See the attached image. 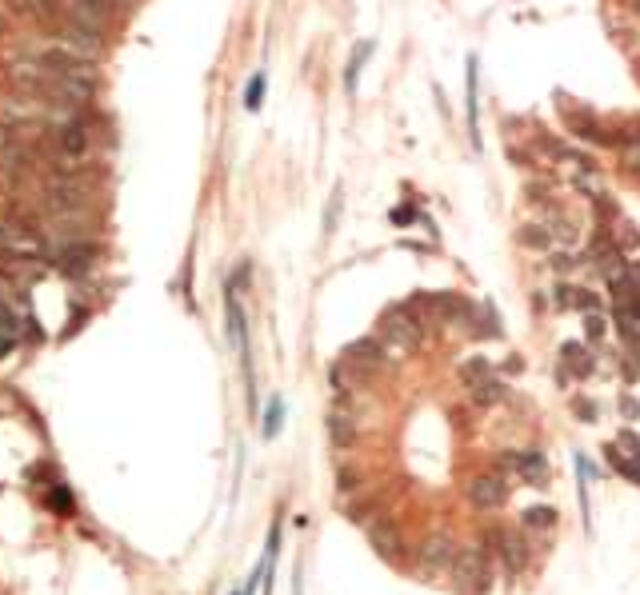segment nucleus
<instances>
[{
    "mask_svg": "<svg viewBox=\"0 0 640 595\" xmlns=\"http://www.w3.org/2000/svg\"><path fill=\"white\" fill-rule=\"evenodd\" d=\"M421 340H424V324L416 320L408 308H392V312L380 320V348H384V356L405 360V356H413V352L421 348Z\"/></svg>",
    "mask_w": 640,
    "mask_h": 595,
    "instance_id": "nucleus-1",
    "label": "nucleus"
},
{
    "mask_svg": "<svg viewBox=\"0 0 640 595\" xmlns=\"http://www.w3.org/2000/svg\"><path fill=\"white\" fill-rule=\"evenodd\" d=\"M53 40L61 48H68V53L84 56V60H100V56H105V32L84 29V24H73V21H64V16H56V21H53Z\"/></svg>",
    "mask_w": 640,
    "mask_h": 595,
    "instance_id": "nucleus-2",
    "label": "nucleus"
},
{
    "mask_svg": "<svg viewBox=\"0 0 640 595\" xmlns=\"http://www.w3.org/2000/svg\"><path fill=\"white\" fill-rule=\"evenodd\" d=\"M448 572L460 591H473V595L489 591V556H484L481 548H457Z\"/></svg>",
    "mask_w": 640,
    "mask_h": 595,
    "instance_id": "nucleus-3",
    "label": "nucleus"
},
{
    "mask_svg": "<svg viewBox=\"0 0 640 595\" xmlns=\"http://www.w3.org/2000/svg\"><path fill=\"white\" fill-rule=\"evenodd\" d=\"M4 76L16 92H24V97H45V89H48V68L40 56L13 60V64L4 68Z\"/></svg>",
    "mask_w": 640,
    "mask_h": 595,
    "instance_id": "nucleus-4",
    "label": "nucleus"
},
{
    "mask_svg": "<svg viewBox=\"0 0 640 595\" xmlns=\"http://www.w3.org/2000/svg\"><path fill=\"white\" fill-rule=\"evenodd\" d=\"M500 472H512V476H520L533 488L549 484V460L541 452H505L500 455Z\"/></svg>",
    "mask_w": 640,
    "mask_h": 595,
    "instance_id": "nucleus-5",
    "label": "nucleus"
},
{
    "mask_svg": "<svg viewBox=\"0 0 640 595\" xmlns=\"http://www.w3.org/2000/svg\"><path fill=\"white\" fill-rule=\"evenodd\" d=\"M452 556H457V543L445 531H432L429 540H421V548H416V564L424 567V572H448Z\"/></svg>",
    "mask_w": 640,
    "mask_h": 595,
    "instance_id": "nucleus-6",
    "label": "nucleus"
},
{
    "mask_svg": "<svg viewBox=\"0 0 640 595\" xmlns=\"http://www.w3.org/2000/svg\"><path fill=\"white\" fill-rule=\"evenodd\" d=\"M489 543H492V551L505 559V572H508V575H516V572H525V567H528V543L520 540V536L492 528V531H489Z\"/></svg>",
    "mask_w": 640,
    "mask_h": 595,
    "instance_id": "nucleus-7",
    "label": "nucleus"
},
{
    "mask_svg": "<svg viewBox=\"0 0 640 595\" xmlns=\"http://www.w3.org/2000/svg\"><path fill=\"white\" fill-rule=\"evenodd\" d=\"M468 499H473V507H481V512L505 507V499H508L505 476H476L473 484H468Z\"/></svg>",
    "mask_w": 640,
    "mask_h": 595,
    "instance_id": "nucleus-8",
    "label": "nucleus"
},
{
    "mask_svg": "<svg viewBox=\"0 0 640 595\" xmlns=\"http://www.w3.org/2000/svg\"><path fill=\"white\" fill-rule=\"evenodd\" d=\"M97 264V248L89 244V240H76V244H61L56 248V268L64 276H84Z\"/></svg>",
    "mask_w": 640,
    "mask_h": 595,
    "instance_id": "nucleus-9",
    "label": "nucleus"
},
{
    "mask_svg": "<svg viewBox=\"0 0 640 595\" xmlns=\"http://www.w3.org/2000/svg\"><path fill=\"white\" fill-rule=\"evenodd\" d=\"M0 248L13 256H40L45 252V244H40V236L32 228H13V224H0Z\"/></svg>",
    "mask_w": 640,
    "mask_h": 595,
    "instance_id": "nucleus-10",
    "label": "nucleus"
},
{
    "mask_svg": "<svg viewBox=\"0 0 640 595\" xmlns=\"http://www.w3.org/2000/svg\"><path fill=\"white\" fill-rule=\"evenodd\" d=\"M369 543L377 548V556L392 559V564L405 556V540H400L397 523H388V520H377V523H372V528H369Z\"/></svg>",
    "mask_w": 640,
    "mask_h": 595,
    "instance_id": "nucleus-11",
    "label": "nucleus"
},
{
    "mask_svg": "<svg viewBox=\"0 0 640 595\" xmlns=\"http://www.w3.org/2000/svg\"><path fill=\"white\" fill-rule=\"evenodd\" d=\"M225 316H228V340H233L236 352H244V312L233 288H225Z\"/></svg>",
    "mask_w": 640,
    "mask_h": 595,
    "instance_id": "nucleus-12",
    "label": "nucleus"
},
{
    "mask_svg": "<svg viewBox=\"0 0 640 595\" xmlns=\"http://www.w3.org/2000/svg\"><path fill=\"white\" fill-rule=\"evenodd\" d=\"M468 136L481 149V100H476V56H468Z\"/></svg>",
    "mask_w": 640,
    "mask_h": 595,
    "instance_id": "nucleus-13",
    "label": "nucleus"
},
{
    "mask_svg": "<svg viewBox=\"0 0 640 595\" xmlns=\"http://www.w3.org/2000/svg\"><path fill=\"white\" fill-rule=\"evenodd\" d=\"M468 387H473V400L481 404V408H492V404L505 400V384H500V379H492V376L476 379V384H468Z\"/></svg>",
    "mask_w": 640,
    "mask_h": 595,
    "instance_id": "nucleus-14",
    "label": "nucleus"
},
{
    "mask_svg": "<svg viewBox=\"0 0 640 595\" xmlns=\"http://www.w3.org/2000/svg\"><path fill=\"white\" fill-rule=\"evenodd\" d=\"M329 436H332V444H337V447H353V439H356L353 416H345V412H332V416H329Z\"/></svg>",
    "mask_w": 640,
    "mask_h": 595,
    "instance_id": "nucleus-15",
    "label": "nucleus"
},
{
    "mask_svg": "<svg viewBox=\"0 0 640 595\" xmlns=\"http://www.w3.org/2000/svg\"><path fill=\"white\" fill-rule=\"evenodd\" d=\"M560 356H565V364L573 368L576 376H588L593 372V352L585 348V344H576V340H568L565 348H560Z\"/></svg>",
    "mask_w": 640,
    "mask_h": 595,
    "instance_id": "nucleus-16",
    "label": "nucleus"
},
{
    "mask_svg": "<svg viewBox=\"0 0 640 595\" xmlns=\"http://www.w3.org/2000/svg\"><path fill=\"white\" fill-rule=\"evenodd\" d=\"M8 13L13 16H24V21H40V16L53 13V4L48 0H4Z\"/></svg>",
    "mask_w": 640,
    "mask_h": 595,
    "instance_id": "nucleus-17",
    "label": "nucleus"
},
{
    "mask_svg": "<svg viewBox=\"0 0 640 595\" xmlns=\"http://www.w3.org/2000/svg\"><path fill=\"white\" fill-rule=\"evenodd\" d=\"M369 53H372V45L353 48V60H348V68H345V89L348 92H356V81H361V68H364V60H369Z\"/></svg>",
    "mask_w": 640,
    "mask_h": 595,
    "instance_id": "nucleus-18",
    "label": "nucleus"
},
{
    "mask_svg": "<svg viewBox=\"0 0 640 595\" xmlns=\"http://www.w3.org/2000/svg\"><path fill=\"white\" fill-rule=\"evenodd\" d=\"M557 523V507H528L525 512V528H552Z\"/></svg>",
    "mask_w": 640,
    "mask_h": 595,
    "instance_id": "nucleus-19",
    "label": "nucleus"
},
{
    "mask_svg": "<svg viewBox=\"0 0 640 595\" xmlns=\"http://www.w3.org/2000/svg\"><path fill=\"white\" fill-rule=\"evenodd\" d=\"M520 244H528V248H552V232H549V228H536V224H528V228L520 232Z\"/></svg>",
    "mask_w": 640,
    "mask_h": 595,
    "instance_id": "nucleus-20",
    "label": "nucleus"
},
{
    "mask_svg": "<svg viewBox=\"0 0 640 595\" xmlns=\"http://www.w3.org/2000/svg\"><path fill=\"white\" fill-rule=\"evenodd\" d=\"M260 105H264V72H256L249 81V89H244V108L256 112Z\"/></svg>",
    "mask_w": 640,
    "mask_h": 595,
    "instance_id": "nucleus-21",
    "label": "nucleus"
},
{
    "mask_svg": "<svg viewBox=\"0 0 640 595\" xmlns=\"http://www.w3.org/2000/svg\"><path fill=\"white\" fill-rule=\"evenodd\" d=\"M484 376H489V360H484V356L468 360V364L460 368V379H465V384H476V379H484Z\"/></svg>",
    "mask_w": 640,
    "mask_h": 595,
    "instance_id": "nucleus-22",
    "label": "nucleus"
},
{
    "mask_svg": "<svg viewBox=\"0 0 640 595\" xmlns=\"http://www.w3.org/2000/svg\"><path fill=\"white\" fill-rule=\"evenodd\" d=\"M625 168L640 172V136H628L625 140Z\"/></svg>",
    "mask_w": 640,
    "mask_h": 595,
    "instance_id": "nucleus-23",
    "label": "nucleus"
},
{
    "mask_svg": "<svg viewBox=\"0 0 640 595\" xmlns=\"http://www.w3.org/2000/svg\"><path fill=\"white\" fill-rule=\"evenodd\" d=\"M340 200H345V192H332V200H329V212H324V232H332L337 228V217H340Z\"/></svg>",
    "mask_w": 640,
    "mask_h": 595,
    "instance_id": "nucleus-24",
    "label": "nucleus"
},
{
    "mask_svg": "<svg viewBox=\"0 0 640 595\" xmlns=\"http://www.w3.org/2000/svg\"><path fill=\"white\" fill-rule=\"evenodd\" d=\"M280 416H285V404H280V400H272V408H269V416H264V436H277V420Z\"/></svg>",
    "mask_w": 640,
    "mask_h": 595,
    "instance_id": "nucleus-25",
    "label": "nucleus"
},
{
    "mask_svg": "<svg viewBox=\"0 0 640 595\" xmlns=\"http://www.w3.org/2000/svg\"><path fill=\"white\" fill-rule=\"evenodd\" d=\"M585 332H588V340H601V336H604V316L601 312H588Z\"/></svg>",
    "mask_w": 640,
    "mask_h": 595,
    "instance_id": "nucleus-26",
    "label": "nucleus"
},
{
    "mask_svg": "<svg viewBox=\"0 0 640 595\" xmlns=\"http://www.w3.org/2000/svg\"><path fill=\"white\" fill-rule=\"evenodd\" d=\"M576 416L585 420V424H596V404L593 400H576Z\"/></svg>",
    "mask_w": 640,
    "mask_h": 595,
    "instance_id": "nucleus-27",
    "label": "nucleus"
},
{
    "mask_svg": "<svg viewBox=\"0 0 640 595\" xmlns=\"http://www.w3.org/2000/svg\"><path fill=\"white\" fill-rule=\"evenodd\" d=\"M48 504H53V507H61V512H73V496H68L64 488H56L53 496H48Z\"/></svg>",
    "mask_w": 640,
    "mask_h": 595,
    "instance_id": "nucleus-28",
    "label": "nucleus"
},
{
    "mask_svg": "<svg viewBox=\"0 0 640 595\" xmlns=\"http://www.w3.org/2000/svg\"><path fill=\"white\" fill-rule=\"evenodd\" d=\"M620 412H625L628 420H636V416H640V404H636V400H628V395H625V400H620Z\"/></svg>",
    "mask_w": 640,
    "mask_h": 595,
    "instance_id": "nucleus-29",
    "label": "nucleus"
},
{
    "mask_svg": "<svg viewBox=\"0 0 640 595\" xmlns=\"http://www.w3.org/2000/svg\"><path fill=\"white\" fill-rule=\"evenodd\" d=\"M392 220H397V224H408V220H413V208H397V212H392Z\"/></svg>",
    "mask_w": 640,
    "mask_h": 595,
    "instance_id": "nucleus-30",
    "label": "nucleus"
},
{
    "mask_svg": "<svg viewBox=\"0 0 640 595\" xmlns=\"http://www.w3.org/2000/svg\"><path fill=\"white\" fill-rule=\"evenodd\" d=\"M48 4H53V8H56V0H48Z\"/></svg>",
    "mask_w": 640,
    "mask_h": 595,
    "instance_id": "nucleus-31",
    "label": "nucleus"
},
{
    "mask_svg": "<svg viewBox=\"0 0 640 595\" xmlns=\"http://www.w3.org/2000/svg\"><path fill=\"white\" fill-rule=\"evenodd\" d=\"M636 13H640V0H636Z\"/></svg>",
    "mask_w": 640,
    "mask_h": 595,
    "instance_id": "nucleus-32",
    "label": "nucleus"
}]
</instances>
